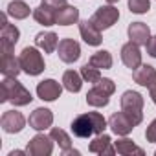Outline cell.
Segmentation results:
<instances>
[{
	"mask_svg": "<svg viewBox=\"0 0 156 156\" xmlns=\"http://www.w3.org/2000/svg\"><path fill=\"white\" fill-rule=\"evenodd\" d=\"M31 94L22 87V83L17 81V77H6L0 85V103H13L15 107H24L31 103Z\"/></svg>",
	"mask_w": 156,
	"mask_h": 156,
	"instance_id": "cell-1",
	"label": "cell"
},
{
	"mask_svg": "<svg viewBox=\"0 0 156 156\" xmlns=\"http://www.w3.org/2000/svg\"><path fill=\"white\" fill-rule=\"evenodd\" d=\"M121 110L132 119L134 125H140L143 121V98L141 94L134 90H127L121 96Z\"/></svg>",
	"mask_w": 156,
	"mask_h": 156,
	"instance_id": "cell-2",
	"label": "cell"
},
{
	"mask_svg": "<svg viewBox=\"0 0 156 156\" xmlns=\"http://www.w3.org/2000/svg\"><path fill=\"white\" fill-rule=\"evenodd\" d=\"M19 61H20L22 72H26L28 75H39V73L44 72V59H42V55L39 53L37 48H31V46L24 48L20 51Z\"/></svg>",
	"mask_w": 156,
	"mask_h": 156,
	"instance_id": "cell-3",
	"label": "cell"
},
{
	"mask_svg": "<svg viewBox=\"0 0 156 156\" xmlns=\"http://www.w3.org/2000/svg\"><path fill=\"white\" fill-rule=\"evenodd\" d=\"M119 19V9L114 6H101L94 15H92V22L96 24V28L99 30H108L112 28Z\"/></svg>",
	"mask_w": 156,
	"mask_h": 156,
	"instance_id": "cell-4",
	"label": "cell"
},
{
	"mask_svg": "<svg viewBox=\"0 0 156 156\" xmlns=\"http://www.w3.org/2000/svg\"><path fill=\"white\" fill-rule=\"evenodd\" d=\"M2 59H0V72L6 77H17L22 68H20V61L13 55V48H0Z\"/></svg>",
	"mask_w": 156,
	"mask_h": 156,
	"instance_id": "cell-5",
	"label": "cell"
},
{
	"mask_svg": "<svg viewBox=\"0 0 156 156\" xmlns=\"http://www.w3.org/2000/svg\"><path fill=\"white\" fill-rule=\"evenodd\" d=\"M53 151V140L51 136H44V134H37L30 140L26 152L31 156H50Z\"/></svg>",
	"mask_w": 156,
	"mask_h": 156,
	"instance_id": "cell-6",
	"label": "cell"
},
{
	"mask_svg": "<svg viewBox=\"0 0 156 156\" xmlns=\"http://www.w3.org/2000/svg\"><path fill=\"white\" fill-rule=\"evenodd\" d=\"M57 53L62 62H75L81 55V46L73 39H62V41H59Z\"/></svg>",
	"mask_w": 156,
	"mask_h": 156,
	"instance_id": "cell-7",
	"label": "cell"
},
{
	"mask_svg": "<svg viewBox=\"0 0 156 156\" xmlns=\"http://www.w3.org/2000/svg\"><path fill=\"white\" fill-rule=\"evenodd\" d=\"M0 125H2L4 132L8 134H15V132H20L26 125V118L22 116V112H17V110H8L2 114V119H0Z\"/></svg>",
	"mask_w": 156,
	"mask_h": 156,
	"instance_id": "cell-8",
	"label": "cell"
},
{
	"mask_svg": "<svg viewBox=\"0 0 156 156\" xmlns=\"http://www.w3.org/2000/svg\"><path fill=\"white\" fill-rule=\"evenodd\" d=\"M108 127L112 129L114 134H118V136H127L136 125H134L132 119L121 110V112H114V114L108 118Z\"/></svg>",
	"mask_w": 156,
	"mask_h": 156,
	"instance_id": "cell-9",
	"label": "cell"
},
{
	"mask_svg": "<svg viewBox=\"0 0 156 156\" xmlns=\"http://www.w3.org/2000/svg\"><path fill=\"white\" fill-rule=\"evenodd\" d=\"M20 31L15 24H9L6 15H2V30H0V48H13L19 42Z\"/></svg>",
	"mask_w": 156,
	"mask_h": 156,
	"instance_id": "cell-10",
	"label": "cell"
},
{
	"mask_svg": "<svg viewBox=\"0 0 156 156\" xmlns=\"http://www.w3.org/2000/svg\"><path fill=\"white\" fill-rule=\"evenodd\" d=\"M121 61H123V64L127 66V68H130V70H136L140 64H141V51H140V46L136 44V42H127V44H123V48H121Z\"/></svg>",
	"mask_w": 156,
	"mask_h": 156,
	"instance_id": "cell-11",
	"label": "cell"
},
{
	"mask_svg": "<svg viewBox=\"0 0 156 156\" xmlns=\"http://www.w3.org/2000/svg\"><path fill=\"white\" fill-rule=\"evenodd\" d=\"M79 33L83 37V41L90 46H99L103 37H101V30L96 28V24L92 20H81L79 22Z\"/></svg>",
	"mask_w": 156,
	"mask_h": 156,
	"instance_id": "cell-12",
	"label": "cell"
},
{
	"mask_svg": "<svg viewBox=\"0 0 156 156\" xmlns=\"http://www.w3.org/2000/svg\"><path fill=\"white\" fill-rule=\"evenodd\" d=\"M30 127L35 129V130H44L48 127H51L53 123V114L50 108H35L31 114H30Z\"/></svg>",
	"mask_w": 156,
	"mask_h": 156,
	"instance_id": "cell-13",
	"label": "cell"
},
{
	"mask_svg": "<svg viewBox=\"0 0 156 156\" xmlns=\"http://www.w3.org/2000/svg\"><path fill=\"white\" fill-rule=\"evenodd\" d=\"M61 92H62V87L53 79H46L37 85V96L42 101H55L61 96Z\"/></svg>",
	"mask_w": 156,
	"mask_h": 156,
	"instance_id": "cell-14",
	"label": "cell"
},
{
	"mask_svg": "<svg viewBox=\"0 0 156 156\" xmlns=\"http://www.w3.org/2000/svg\"><path fill=\"white\" fill-rule=\"evenodd\" d=\"M127 33H129V39L132 42H136L138 46H147V42L151 41V30L143 22H132L129 26Z\"/></svg>",
	"mask_w": 156,
	"mask_h": 156,
	"instance_id": "cell-15",
	"label": "cell"
},
{
	"mask_svg": "<svg viewBox=\"0 0 156 156\" xmlns=\"http://www.w3.org/2000/svg\"><path fill=\"white\" fill-rule=\"evenodd\" d=\"M72 132L73 136L77 138H88L94 134V123L90 119L88 114H83V116H77L73 121H72Z\"/></svg>",
	"mask_w": 156,
	"mask_h": 156,
	"instance_id": "cell-16",
	"label": "cell"
},
{
	"mask_svg": "<svg viewBox=\"0 0 156 156\" xmlns=\"http://www.w3.org/2000/svg\"><path fill=\"white\" fill-rule=\"evenodd\" d=\"M134 83L141 85V87H151L154 81H156V70L151 66V64H140L136 70H134Z\"/></svg>",
	"mask_w": 156,
	"mask_h": 156,
	"instance_id": "cell-17",
	"label": "cell"
},
{
	"mask_svg": "<svg viewBox=\"0 0 156 156\" xmlns=\"http://www.w3.org/2000/svg\"><path fill=\"white\" fill-rule=\"evenodd\" d=\"M35 44H37V48L44 50L46 53H51V51L57 50L59 39H57V35H55L53 31H41V33H37V37H35Z\"/></svg>",
	"mask_w": 156,
	"mask_h": 156,
	"instance_id": "cell-18",
	"label": "cell"
},
{
	"mask_svg": "<svg viewBox=\"0 0 156 156\" xmlns=\"http://www.w3.org/2000/svg\"><path fill=\"white\" fill-rule=\"evenodd\" d=\"M90 152H96V154H107V156H112L116 152V147L110 145V136L107 134H99L94 141H90Z\"/></svg>",
	"mask_w": 156,
	"mask_h": 156,
	"instance_id": "cell-19",
	"label": "cell"
},
{
	"mask_svg": "<svg viewBox=\"0 0 156 156\" xmlns=\"http://www.w3.org/2000/svg\"><path fill=\"white\" fill-rule=\"evenodd\" d=\"M33 19L42 26H53V24H57V11L41 4L37 9H33Z\"/></svg>",
	"mask_w": 156,
	"mask_h": 156,
	"instance_id": "cell-20",
	"label": "cell"
},
{
	"mask_svg": "<svg viewBox=\"0 0 156 156\" xmlns=\"http://www.w3.org/2000/svg\"><path fill=\"white\" fill-rule=\"evenodd\" d=\"M79 20V9L73 8V6H64L57 11V24L59 26H70V24H75Z\"/></svg>",
	"mask_w": 156,
	"mask_h": 156,
	"instance_id": "cell-21",
	"label": "cell"
},
{
	"mask_svg": "<svg viewBox=\"0 0 156 156\" xmlns=\"http://www.w3.org/2000/svg\"><path fill=\"white\" fill-rule=\"evenodd\" d=\"M108 98H110V94H107L103 88L94 85V88L87 94V103L90 107H107L108 105Z\"/></svg>",
	"mask_w": 156,
	"mask_h": 156,
	"instance_id": "cell-22",
	"label": "cell"
},
{
	"mask_svg": "<svg viewBox=\"0 0 156 156\" xmlns=\"http://www.w3.org/2000/svg\"><path fill=\"white\" fill-rule=\"evenodd\" d=\"M114 147H116V152H119V154H123V156H130V154L143 156V154H145V152H143V149L136 147V145H134V141H132V140H129V138H121V140H118Z\"/></svg>",
	"mask_w": 156,
	"mask_h": 156,
	"instance_id": "cell-23",
	"label": "cell"
},
{
	"mask_svg": "<svg viewBox=\"0 0 156 156\" xmlns=\"http://www.w3.org/2000/svg\"><path fill=\"white\" fill-rule=\"evenodd\" d=\"M81 85H83V81H81V75L77 73V72H73V70H66L64 72V75H62V87L68 92H79Z\"/></svg>",
	"mask_w": 156,
	"mask_h": 156,
	"instance_id": "cell-24",
	"label": "cell"
},
{
	"mask_svg": "<svg viewBox=\"0 0 156 156\" xmlns=\"http://www.w3.org/2000/svg\"><path fill=\"white\" fill-rule=\"evenodd\" d=\"M8 15L17 20H22V19L30 17V6L26 2H22V0H13L8 6Z\"/></svg>",
	"mask_w": 156,
	"mask_h": 156,
	"instance_id": "cell-25",
	"label": "cell"
},
{
	"mask_svg": "<svg viewBox=\"0 0 156 156\" xmlns=\"http://www.w3.org/2000/svg\"><path fill=\"white\" fill-rule=\"evenodd\" d=\"M92 66H96V68H103V70H108V68H112V55H110V51H107V50H99V51H96L92 57H90V61H88Z\"/></svg>",
	"mask_w": 156,
	"mask_h": 156,
	"instance_id": "cell-26",
	"label": "cell"
},
{
	"mask_svg": "<svg viewBox=\"0 0 156 156\" xmlns=\"http://www.w3.org/2000/svg\"><path fill=\"white\" fill-rule=\"evenodd\" d=\"M50 136H51V140L53 141H57L59 143V147H61V151H62V154L64 152H68L70 149H72V140H70V136L62 130V129H51L50 130Z\"/></svg>",
	"mask_w": 156,
	"mask_h": 156,
	"instance_id": "cell-27",
	"label": "cell"
},
{
	"mask_svg": "<svg viewBox=\"0 0 156 156\" xmlns=\"http://www.w3.org/2000/svg\"><path fill=\"white\" fill-rule=\"evenodd\" d=\"M81 77H83L85 81L96 85V83L101 79V73H99V68H96V66H92L90 62H87V64L81 68Z\"/></svg>",
	"mask_w": 156,
	"mask_h": 156,
	"instance_id": "cell-28",
	"label": "cell"
},
{
	"mask_svg": "<svg viewBox=\"0 0 156 156\" xmlns=\"http://www.w3.org/2000/svg\"><path fill=\"white\" fill-rule=\"evenodd\" d=\"M129 9L132 13H147L151 9V0H129Z\"/></svg>",
	"mask_w": 156,
	"mask_h": 156,
	"instance_id": "cell-29",
	"label": "cell"
},
{
	"mask_svg": "<svg viewBox=\"0 0 156 156\" xmlns=\"http://www.w3.org/2000/svg\"><path fill=\"white\" fill-rule=\"evenodd\" d=\"M88 116H90V119L94 123V132L96 134H103V130L107 129V119L103 118V114H99V112H88Z\"/></svg>",
	"mask_w": 156,
	"mask_h": 156,
	"instance_id": "cell-30",
	"label": "cell"
},
{
	"mask_svg": "<svg viewBox=\"0 0 156 156\" xmlns=\"http://www.w3.org/2000/svg\"><path fill=\"white\" fill-rule=\"evenodd\" d=\"M41 4L48 6V8H50V9H53V11H59L61 8H64V6H66V0H42Z\"/></svg>",
	"mask_w": 156,
	"mask_h": 156,
	"instance_id": "cell-31",
	"label": "cell"
},
{
	"mask_svg": "<svg viewBox=\"0 0 156 156\" xmlns=\"http://www.w3.org/2000/svg\"><path fill=\"white\" fill-rule=\"evenodd\" d=\"M145 138H147V141L156 143V119L147 127V130H145Z\"/></svg>",
	"mask_w": 156,
	"mask_h": 156,
	"instance_id": "cell-32",
	"label": "cell"
},
{
	"mask_svg": "<svg viewBox=\"0 0 156 156\" xmlns=\"http://www.w3.org/2000/svg\"><path fill=\"white\" fill-rule=\"evenodd\" d=\"M147 53H149L151 57H156V35L151 37V41L147 42Z\"/></svg>",
	"mask_w": 156,
	"mask_h": 156,
	"instance_id": "cell-33",
	"label": "cell"
},
{
	"mask_svg": "<svg viewBox=\"0 0 156 156\" xmlns=\"http://www.w3.org/2000/svg\"><path fill=\"white\" fill-rule=\"evenodd\" d=\"M149 94H151V99H152V103L156 105V81L149 87Z\"/></svg>",
	"mask_w": 156,
	"mask_h": 156,
	"instance_id": "cell-34",
	"label": "cell"
},
{
	"mask_svg": "<svg viewBox=\"0 0 156 156\" xmlns=\"http://www.w3.org/2000/svg\"><path fill=\"white\" fill-rule=\"evenodd\" d=\"M20 154H24L22 151H13V152H9V156H20Z\"/></svg>",
	"mask_w": 156,
	"mask_h": 156,
	"instance_id": "cell-35",
	"label": "cell"
},
{
	"mask_svg": "<svg viewBox=\"0 0 156 156\" xmlns=\"http://www.w3.org/2000/svg\"><path fill=\"white\" fill-rule=\"evenodd\" d=\"M107 2L108 4H114V2H119V0H107Z\"/></svg>",
	"mask_w": 156,
	"mask_h": 156,
	"instance_id": "cell-36",
	"label": "cell"
}]
</instances>
